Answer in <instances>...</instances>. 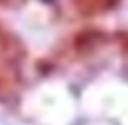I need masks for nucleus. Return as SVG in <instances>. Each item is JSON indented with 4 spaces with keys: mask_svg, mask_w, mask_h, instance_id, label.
<instances>
[{
    "mask_svg": "<svg viewBox=\"0 0 128 125\" xmlns=\"http://www.w3.org/2000/svg\"><path fill=\"white\" fill-rule=\"evenodd\" d=\"M46 2H47V0H46Z\"/></svg>",
    "mask_w": 128,
    "mask_h": 125,
    "instance_id": "nucleus-1",
    "label": "nucleus"
}]
</instances>
